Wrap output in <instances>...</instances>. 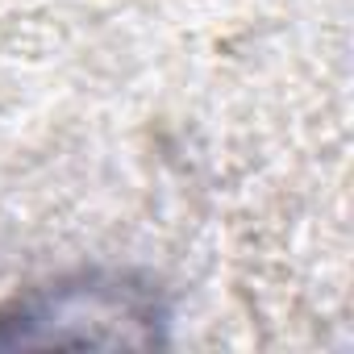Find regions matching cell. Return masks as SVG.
<instances>
[{
    "instance_id": "1",
    "label": "cell",
    "mask_w": 354,
    "mask_h": 354,
    "mask_svg": "<svg viewBox=\"0 0 354 354\" xmlns=\"http://www.w3.org/2000/svg\"><path fill=\"white\" fill-rule=\"evenodd\" d=\"M154 296L125 279H75L42 288L9 317H0V342H154Z\"/></svg>"
}]
</instances>
